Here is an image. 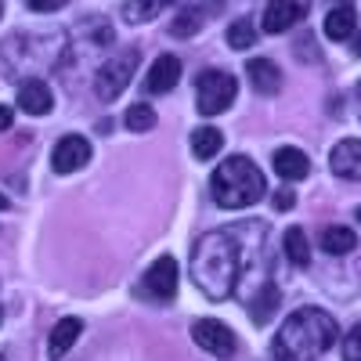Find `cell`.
<instances>
[{
    "label": "cell",
    "mask_w": 361,
    "mask_h": 361,
    "mask_svg": "<svg viewBox=\"0 0 361 361\" xmlns=\"http://www.w3.org/2000/svg\"><path fill=\"white\" fill-rule=\"evenodd\" d=\"M246 76H250L257 94H279V87H282V69L271 58H253L246 66Z\"/></svg>",
    "instance_id": "cell-13"
},
{
    "label": "cell",
    "mask_w": 361,
    "mask_h": 361,
    "mask_svg": "<svg viewBox=\"0 0 361 361\" xmlns=\"http://www.w3.org/2000/svg\"><path fill=\"white\" fill-rule=\"evenodd\" d=\"M350 47H354V54H361V29H357V37H354V44H350Z\"/></svg>",
    "instance_id": "cell-29"
},
{
    "label": "cell",
    "mask_w": 361,
    "mask_h": 361,
    "mask_svg": "<svg viewBox=\"0 0 361 361\" xmlns=\"http://www.w3.org/2000/svg\"><path fill=\"white\" fill-rule=\"evenodd\" d=\"M329 166H333L336 177L343 180H361V141L357 137H347L333 148V156H329Z\"/></svg>",
    "instance_id": "cell-9"
},
{
    "label": "cell",
    "mask_w": 361,
    "mask_h": 361,
    "mask_svg": "<svg viewBox=\"0 0 361 361\" xmlns=\"http://www.w3.org/2000/svg\"><path fill=\"white\" fill-rule=\"evenodd\" d=\"M0 209H8V199L4 195H0Z\"/></svg>",
    "instance_id": "cell-30"
},
{
    "label": "cell",
    "mask_w": 361,
    "mask_h": 361,
    "mask_svg": "<svg viewBox=\"0 0 361 361\" xmlns=\"http://www.w3.org/2000/svg\"><path fill=\"white\" fill-rule=\"evenodd\" d=\"M0 361H4V354H0Z\"/></svg>",
    "instance_id": "cell-33"
},
{
    "label": "cell",
    "mask_w": 361,
    "mask_h": 361,
    "mask_svg": "<svg viewBox=\"0 0 361 361\" xmlns=\"http://www.w3.org/2000/svg\"><path fill=\"white\" fill-rule=\"evenodd\" d=\"M275 307H279V289H275V286H264V289L253 296L250 314H253V322H267Z\"/></svg>",
    "instance_id": "cell-22"
},
{
    "label": "cell",
    "mask_w": 361,
    "mask_h": 361,
    "mask_svg": "<svg viewBox=\"0 0 361 361\" xmlns=\"http://www.w3.org/2000/svg\"><path fill=\"white\" fill-rule=\"evenodd\" d=\"M354 25H357V15H354V8H333V11H329L325 15V37L329 40H350L354 37Z\"/></svg>",
    "instance_id": "cell-16"
},
{
    "label": "cell",
    "mask_w": 361,
    "mask_h": 361,
    "mask_svg": "<svg viewBox=\"0 0 361 361\" xmlns=\"http://www.w3.org/2000/svg\"><path fill=\"white\" fill-rule=\"evenodd\" d=\"M235 90H238V83H235L231 73L206 69V73L199 76V83H195V105H199L202 116H221L224 109H231Z\"/></svg>",
    "instance_id": "cell-4"
},
{
    "label": "cell",
    "mask_w": 361,
    "mask_h": 361,
    "mask_svg": "<svg viewBox=\"0 0 361 361\" xmlns=\"http://www.w3.org/2000/svg\"><path fill=\"white\" fill-rule=\"evenodd\" d=\"M300 15H304V8L296 0H271L264 8V33H286Z\"/></svg>",
    "instance_id": "cell-14"
},
{
    "label": "cell",
    "mask_w": 361,
    "mask_h": 361,
    "mask_svg": "<svg viewBox=\"0 0 361 361\" xmlns=\"http://www.w3.org/2000/svg\"><path fill=\"white\" fill-rule=\"evenodd\" d=\"M25 4L33 8V11H58V8L66 4V0H25Z\"/></svg>",
    "instance_id": "cell-26"
},
{
    "label": "cell",
    "mask_w": 361,
    "mask_h": 361,
    "mask_svg": "<svg viewBox=\"0 0 361 361\" xmlns=\"http://www.w3.org/2000/svg\"><path fill=\"white\" fill-rule=\"evenodd\" d=\"M0 15H4V8H0Z\"/></svg>",
    "instance_id": "cell-32"
},
{
    "label": "cell",
    "mask_w": 361,
    "mask_h": 361,
    "mask_svg": "<svg viewBox=\"0 0 361 361\" xmlns=\"http://www.w3.org/2000/svg\"><path fill=\"white\" fill-rule=\"evenodd\" d=\"M83 333V322L80 318H62L54 329H51V336H47V357L58 361V357H66L73 350V343L80 340Z\"/></svg>",
    "instance_id": "cell-12"
},
{
    "label": "cell",
    "mask_w": 361,
    "mask_h": 361,
    "mask_svg": "<svg viewBox=\"0 0 361 361\" xmlns=\"http://www.w3.org/2000/svg\"><path fill=\"white\" fill-rule=\"evenodd\" d=\"M293 202H296V195H293L289 188H279V192H275V206H279V209H289Z\"/></svg>",
    "instance_id": "cell-27"
},
{
    "label": "cell",
    "mask_w": 361,
    "mask_h": 361,
    "mask_svg": "<svg viewBox=\"0 0 361 361\" xmlns=\"http://www.w3.org/2000/svg\"><path fill=\"white\" fill-rule=\"evenodd\" d=\"M282 250H286V257H289L293 267H307L311 264V243H307V235L300 231V228H289L282 235Z\"/></svg>",
    "instance_id": "cell-18"
},
{
    "label": "cell",
    "mask_w": 361,
    "mask_h": 361,
    "mask_svg": "<svg viewBox=\"0 0 361 361\" xmlns=\"http://www.w3.org/2000/svg\"><path fill=\"white\" fill-rule=\"evenodd\" d=\"M192 340H195L202 350H209L214 357H231L235 347H238L235 333H231L224 322H217V318H199V322L192 325Z\"/></svg>",
    "instance_id": "cell-6"
},
{
    "label": "cell",
    "mask_w": 361,
    "mask_h": 361,
    "mask_svg": "<svg viewBox=\"0 0 361 361\" xmlns=\"http://www.w3.org/2000/svg\"><path fill=\"white\" fill-rule=\"evenodd\" d=\"M209 192H214V202L224 209H246L257 199H264L267 192V180L260 173V166L246 156H231L224 159L214 177H209Z\"/></svg>",
    "instance_id": "cell-3"
},
{
    "label": "cell",
    "mask_w": 361,
    "mask_h": 361,
    "mask_svg": "<svg viewBox=\"0 0 361 361\" xmlns=\"http://www.w3.org/2000/svg\"><path fill=\"white\" fill-rule=\"evenodd\" d=\"M253 40H257V29H253V22H250V18H238V22H231V29H228V44H231L235 51H246V47H253Z\"/></svg>",
    "instance_id": "cell-24"
},
{
    "label": "cell",
    "mask_w": 361,
    "mask_h": 361,
    "mask_svg": "<svg viewBox=\"0 0 361 361\" xmlns=\"http://www.w3.org/2000/svg\"><path fill=\"white\" fill-rule=\"evenodd\" d=\"M166 4H173V0H130V4L123 8V18L130 25H145V22H152Z\"/></svg>",
    "instance_id": "cell-20"
},
{
    "label": "cell",
    "mask_w": 361,
    "mask_h": 361,
    "mask_svg": "<svg viewBox=\"0 0 361 361\" xmlns=\"http://www.w3.org/2000/svg\"><path fill=\"white\" fill-rule=\"evenodd\" d=\"M123 123H127V127H130L134 134H145V130H152V127H156V109L148 105V102H137V105H130V109H127Z\"/></svg>",
    "instance_id": "cell-21"
},
{
    "label": "cell",
    "mask_w": 361,
    "mask_h": 361,
    "mask_svg": "<svg viewBox=\"0 0 361 361\" xmlns=\"http://www.w3.org/2000/svg\"><path fill=\"white\" fill-rule=\"evenodd\" d=\"M145 293H152L156 300H170L177 293V264L173 257H159L152 267L145 271Z\"/></svg>",
    "instance_id": "cell-8"
},
{
    "label": "cell",
    "mask_w": 361,
    "mask_h": 361,
    "mask_svg": "<svg viewBox=\"0 0 361 361\" xmlns=\"http://www.w3.org/2000/svg\"><path fill=\"white\" fill-rule=\"evenodd\" d=\"M221 148H224V134L217 127H199L192 134V156L195 159H214Z\"/></svg>",
    "instance_id": "cell-17"
},
{
    "label": "cell",
    "mask_w": 361,
    "mask_h": 361,
    "mask_svg": "<svg viewBox=\"0 0 361 361\" xmlns=\"http://www.w3.org/2000/svg\"><path fill=\"white\" fill-rule=\"evenodd\" d=\"M238 228L228 231H206L195 250H192V282L206 300H228L238 286V271H243V246L235 238Z\"/></svg>",
    "instance_id": "cell-1"
},
{
    "label": "cell",
    "mask_w": 361,
    "mask_h": 361,
    "mask_svg": "<svg viewBox=\"0 0 361 361\" xmlns=\"http://www.w3.org/2000/svg\"><path fill=\"white\" fill-rule=\"evenodd\" d=\"M177 80H180V58H177V54H159L156 66L148 69L145 87L152 90V94H166V90L177 87Z\"/></svg>",
    "instance_id": "cell-10"
},
{
    "label": "cell",
    "mask_w": 361,
    "mask_h": 361,
    "mask_svg": "<svg viewBox=\"0 0 361 361\" xmlns=\"http://www.w3.org/2000/svg\"><path fill=\"white\" fill-rule=\"evenodd\" d=\"M357 90H361V83H357Z\"/></svg>",
    "instance_id": "cell-35"
},
{
    "label": "cell",
    "mask_w": 361,
    "mask_h": 361,
    "mask_svg": "<svg viewBox=\"0 0 361 361\" xmlns=\"http://www.w3.org/2000/svg\"><path fill=\"white\" fill-rule=\"evenodd\" d=\"M357 221H361V206H357Z\"/></svg>",
    "instance_id": "cell-31"
},
{
    "label": "cell",
    "mask_w": 361,
    "mask_h": 361,
    "mask_svg": "<svg viewBox=\"0 0 361 361\" xmlns=\"http://www.w3.org/2000/svg\"><path fill=\"white\" fill-rule=\"evenodd\" d=\"M134 66H137V47H127L123 54L109 58V62L98 69V76H94L98 98H102V102H112V98L123 94V87H127L130 76H134Z\"/></svg>",
    "instance_id": "cell-5"
},
{
    "label": "cell",
    "mask_w": 361,
    "mask_h": 361,
    "mask_svg": "<svg viewBox=\"0 0 361 361\" xmlns=\"http://www.w3.org/2000/svg\"><path fill=\"white\" fill-rule=\"evenodd\" d=\"M87 159H90V141L80 137V134H66L51 152L54 173H76L80 166H87Z\"/></svg>",
    "instance_id": "cell-7"
},
{
    "label": "cell",
    "mask_w": 361,
    "mask_h": 361,
    "mask_svg": "<svg viewBox=\"0 0 361 361\" xmlns=\"http://www.w3.org/2000/svg\"><path fill=\"white\" fill-rule=\"evenodd\" d=\"M8 127H11V109L0 105V130H8Z\"/></svg>",
    "instance_id": "cell-28"
},
{
    "label": "cell",
    "mask_w": 361,
    "mask_h": 361,
    "mask_svg": "<svg viewBox=\"0 0 361 361\" xmlns=\"http://www.w3.org/2000/svg\"><path fill=\"white\" fill-rule=\"evenodd\" d=\"M340 329L333 322V314L322 307H300L293 311L282 329L271 340V354L275 361H314L318 354H325L336 343Z\"/></svg>",
    "instance_id": "cell-2"
},
{
    "label": "cell",
    "mask_w": 361,
    "mask_h": 361,
    "mask_svg": "<svg viewBox=\"0 0 361 361\" xmlns=\"http://www.w3.org/2000/svg\"><path fill=\"white\" fill-rule=\"evenodd\" d=\"M199 29H202V15H199L195 8H185V11H180V15L170 22V33H173V37H180V40L195 37Z\"/></svg>",
    "instance_id": "cell-23"
},
{
    "label": "cell",
    "mask_w": 361,
    "mask_h": 361,
    "mask_svg": "<svg viewBox=\"0 0 361 361\" xmlns=\"http://www.w3.org/2000/svg\"><path fill=\"white\" fill-rule=\"evenodd\" d=\"M18 105H22V112H29V116H47V112L54 109L51 87H47L44 80H22V87H18Z\"/></svg>",
    "instance_id": "cell-11"
},
{
    "label": "cell",
    "mask_w": 361,
    "mask_h": 361,
    "mask_svg": "<svg viewBox=\"0 0 361 361\" xmlns=\"http://www.w3.org/2000/svg\"><path fill=\"white\" fill-rule=\"evenodd\" d=\"M275 173L282 180H304L311 173V159L300 152V148L286 145V148H279V152H275Z\"/></svg>",
    "instance_id": "cell-15"
},
{
    "label": "cell",
    "mask_w": 361,
    "mask_h": 361,
    "mask_svg": "<svg viewBox=\"0 0 361 361\" xmlns=\"http://www.w3.org/2000/svg\"><path fill=\"white\" fill-rule=\"evenodd\" d=\"M0 318H4V311H0Z\"/></svg>",
    "instance_id": "cell-34"
},
{
    "label": "cell",
    "mask_w": 361,
    "mask_h": 361,
    "mask_svg": "<svg viewBox=\"0 0 361 361\" xmlns=\"http://www.w3.org/2000/svg\"><path fill=\"white\" fill-rule=\"evenodd\" d=\"M343 361H361V325H354L343 340Z\"/></svg>",
    "instance_id": "cell-25"
},
{
    "label": "cell",
    "mask_w": 361,
    "mask_h": 361,
    "mask_svg": "<svg viewBox=\"0 0 361 361\" xmlns=\"http://www.w3.org/2000/svg\"><path fill=\"white\" fill-rule=\"evenodd\" d=\"M354 246H357V235H354L350 228L333 224V228H325V231H322V250H325V253L340 257V253H350Z\"/></svg>",
    "instance_id": "cell-19"
}]
</instances>
